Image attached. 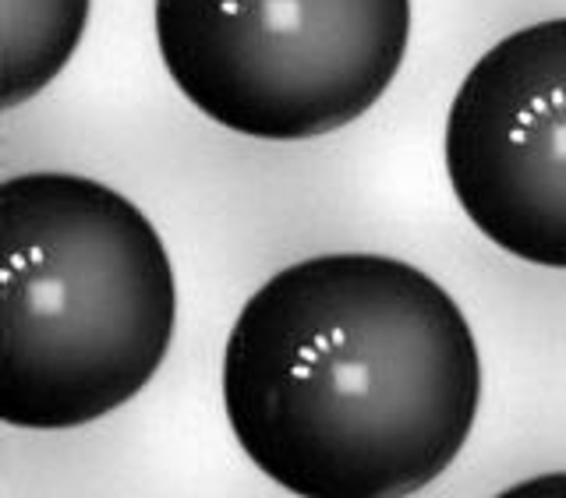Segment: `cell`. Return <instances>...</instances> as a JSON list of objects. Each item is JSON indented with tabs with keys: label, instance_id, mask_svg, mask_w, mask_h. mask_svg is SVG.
Here are the masks:
<instances>
[{
	"label": "cell",
	"instance_id": "6da1fadb",
	"mask_svg": "<svg viewBox=\"0 0 566 498\" xmlns=\"http://www.w3.org/2000/svg\"><path fill=\"white\" fill-rule=\"evenodd\" d=\"M482 353L457 300L389 255H315L244 300L223 411L244 456L301 498H400L468 446Z\"/></svg>",
	"mask_w": 566,
	"mask_h": 498
},
{
	"label": "cell",
	"instance_id": "5b68a950",
	"mask_svg": "<svg viewBox=\"0 0 566 498\" xmlns=\"http://www.w3.org/2000/svg\"><path fill=\"white\" fill-rule=\"evenodd\" d=\"M93 0H4V110L61 75L88 25Z\"/></svg>",
	"mask_w": 566,
	"mask_h": 498
},
{
	"label": "cell",
	"instance_id": "7a4b0ae2",
	"mask_svg": "<svg viewBox=\"0 0 566 498\" xmlns=\"http://www.w3.org/2000/svg\"><path fill=\"white\" fill-rule=\"evenodd\" d=\"M0 421L85 428L135 400L164 368L177 279L159 230L135 202L82 173L0 184Z\"/></svg>",
	"mask_w": 566,
	"mask_h": 498
},
{
	"label": "cell",
	"instance_id": "3957f363",
	"mask_svg": "<svg viewBox=\"0 0 566 498\" xmlns=\"http://www.w3.org/2000/svg\"><path fill=\"white\" fill-rule=\"evenodd\" d=\"M181 96L220 128L308 141L365 117L411 43V0H153Z\"/></svg>",
	"mask_w": 566,
	"mask_h": 498
},
{
	"label": "cell",
	"instance_id": "277c9868",
	"mask_svg": "<svg viewBox=\"0 0 566 498\" xmlns=\"http://www.w3.org/2000/svg\"><path fill=\"white\" fill-rule=\"evenodd\" d=\"M442 156L453 199L485 241L566 269V18L510 32L471 64Z\"/></svg>",
	"mask_w": 566,
	"mask_h": 498
}]
</instances>
